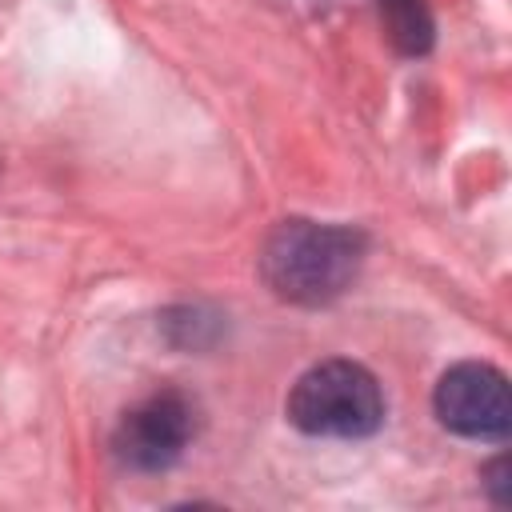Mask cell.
<instances>
[{"instance_id": "cell-1", "label": "cell", "mask_w": 512, "mask_h": 512, "mask_svg": "<svg viewBox=\"0 0 512 512\" xmlns=\"http://www.w3.org/2000/svg\"><path fill=\"white\" fill-rule=\"evenodd\" d=\"M364 264V236L344 224L284 220L272 228L260 252V272L280 300L328 304L352 288Z\"/></svg>"}, {"instance_id": "cell-2", "label": "cell", "mask_w": 512, "mask_h": 512, "mask_svg": "<svg viewBox=\"0 0 512 512\" xmlns=\"http://www.w3.org/2000/svg\"><path fill=\"white\" fill-rule=\"evenodd\" d=\"M288 420L304 436L360 440L384 424V392L356 360H320L288 392Z\"/></svg>"}, {"instance_id": "cell-3", "label": "cell", "mask_w": 512, "mask_h": 512, "mask_svg": "<svg viewBox=\"0 0 512 512\" xmlns=\"http://www.w3.org/2000/svg\"><path fill=\"white\" fill-rule=\"evenodd\" d=\"M436 416L448 432L468 440H504L512 432V392L508 376L492 364L464 360L452 364L436 384Z\"/></svg>"}, {"instance_id": "cell-4", "label": "cell", "mask_w": 512, "mask_h": 512, "mask_svg": "<svg viewBox=\"0 0 512 512\" xmlns=\"http://www.w3.org/2000/svg\"><path fill=\"white\" fill-rule=\"evenodd\" d=\"M192 436V408L176 392H156L140 400L116 428L112 448L120 464L136 472H164L180 460L184 444Z\"/></svg>"}, {"instance_id": "cell-5", "label": "cell", "mask_w": 512, "mask_h": 512, "mask_svg": "<svg viewBox=\"0 0 512 512\" xmlns=\"http://www.w3.org/2000/svg\"><path fill=\"white\" fill-rule=\"evenodd\" d=\"M376 4H380V20H384V32L396 52L424 56L432 48L436 24H432V12L424 0H376Z\"/></svg>"}, {"instance_id": "cell-6", "label": "cell", "mask_w": 512, "mask_h": 512, "mask_svg": "<svg viewBox=\"0 0 512 512\" xmlns=\"http://www.w3.org/2000/svg\"><path fill=\"white\" fill-rule=\"evenodd\" d=\"M484 488L496 504H512V480H508V456H496L484 468Z\"/></svg>"}]
</instances>
